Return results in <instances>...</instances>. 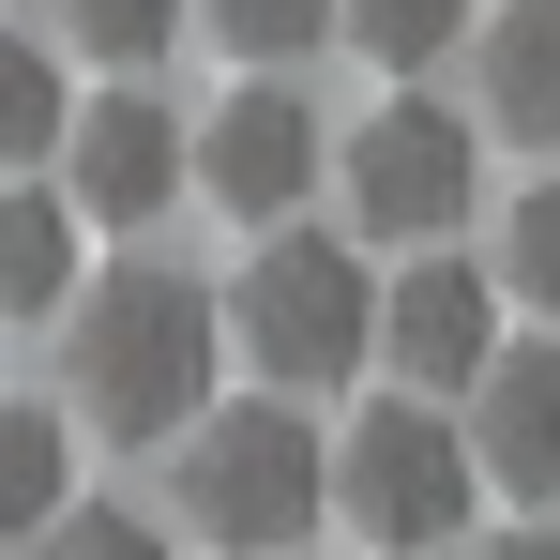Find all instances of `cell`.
I'll return each mask as SVG.
<instances>
[{
    "label": "cell",
    "instance_id": "277c9868",
    "mask_svg": "<svg viewBox=\"0 0 560 560\" xmlns=\"http://www.w3.org/2000/svg\"><path fill=\"white\" fill-rule=\"evenodd\" d=\"M469 424L440 409V394H378L364 424L334 440V515L364 530L378 560H424V546H455L469 530Z\"/></svg>",
    "mask_w": 560,
    "mask_h": 560
},
{
    "label": "cell",
    "instance_id": "9a60e30c",
    "mask_svg": "<svg viewBox=\"0 0 560 560\" xmlns=\"http://www.w3.org/2000/svg\"><path fill=\"white\" fill-rule=\"evenodd\" d=\"M485 273H500V303L560 318V152H546V183H530L515 212H500V258H485Z\"/></svg>",
    "mask_w": 560,
    "mask_h": 560
},
{
    "label": "cell",
    "instance_id": "ac0fdd59",
    "mask_svg": "<svg viewBox=\"0 0 560 560\" xmlns=\"http://www.w3.org/2000/svg\"><path fill=\"white\" fill-rule=\"evenodd\" d=\"M31 560H167V530L121 515V500H61V515L31 530Z\"/></svg>",
    "mask_w": 560,
    "mask_h": 560
},
{
    "label": "cell",
    "instance_id": "e0dca14e",
    "mask_svg": "<svg viewBox=\"0 0 560 560\" xmlns=\"http://www.w3.org/2000/svg\"><path fill=\"white\" fill-rule=\"evenodd\" d=\"M212 46H243V61H303V46H334V0H183Z\"/></svg>",
    "mask_w": 560,
    "mask_h": 560
},
{
    "label": "cell",
    "instance_id": "30bf717a",
    "mask_svg": "<svg viewBox=\"0 0 560 560\" xmlns=\"http://www.w3.org/2000/svg\"><path fill=\"white\" fill-rule=\"evenodd\" d=\"M469 61H485V121L560 152V0H485L469 15Z\"/></svg>",
    "mask_w": 560,
    "mask_h": 560
},
{
    "label": "cell",
    "instance_id": "5b68a950",
    "mask_svg": "<svg viewBox=\"0 0 560 560\" xmlns=\"http://www.w3.org/2000/svg\"><path fill=\"white\" fill-rule=\"evenodd\" d=\"M469 183H485V137H469L455 106L394 92L378 121H349V228L364 243H455Z\"/></svg>",
    "mask_w": 560,
    "mask_h": 560
},
{
    "label": "cell",
    "instance_id": "3957f363",
    "mask_svg": "<svg viewBox=\"0 0 560 560\" xmlns=\"http://www.w3.org/2000/svg\"><path fill=\"white\" fill-rule=\"evenodd\" d=\"M228 334H243V364L273 378V394H318V378H364L378 364V273L349 243H318V228H273L243 288H228Z\"/></svg>",
    "mask_w": 560,
    "mask_h": 560
},
{
    "label": "cell",
    "instance_id": "8992f818",
    "mask_svg": "<svg viewBox=\"0 0 560 560\" xmlns=\"http://www.w3.org/2000/svg\"><path fill=\"white\" fill-rule=\"evenodd\" d=\"M485 364H500V273L485 258H409L378 288V378L394 394H440L455 409Z\"/></svg>",
    "mask_w": 560,
    "mask_h": 560
},
{
    "label": "cell",
    "instance_id": "9c48e42d",
    "mask_svg": "<svg viewBox=\"0 0 560 560\" xmlns=\"http://www.w3.org/2000/svg\"><path fill=\"white\" fill-rule=\"evenodd\" d=\"M469 469L515 500H560V318L500 334V364L469 378Z\"/></svg>",
    "mask_w": 560,
    "mask_h": 560
},
{
    "label": "cell",
    "instance_id": "7a4b0ae2",
    "mask_svg": "<svg viewBox=\"0 0 560 560\" xmlns=\"http://www.w3.org/2000/svg\"><path fill=\"white\" fill-rule=\"evenodd\" d=\"M167 500H183L197 546L228 560H288L334 515V440L303 424V394H243V409H197L167 440Z\"/></svg>",
    "mask_w": 560,
    "mask_h": 560
},
{
    "label": "cell",
    "instance_id": "7c38bea8",
    "mask_svg": "<svg viewBox=\"0 0 560 560\" xmlns=\"http://www.w3.org/2000/svg\"><path fill=\"white\" fill-rule=\"evenodd\" d=\"M61 500H77V409H31V394H0V546H31Z\"/></svg>",
    "mask_w": 560,
    "mask_h": 560
},
{
    "label": "cell",
    "instance_id": "2e32d148",
    "mask_svg": "<svg viewBox=\"0 0 560 560\" xmlns=\"http://www.w3.org/2000/svg\"><path fill=\"white\" fill-rule=\"evenodd\" d=\"M61 31L92 46L106 77H152V61L183 46V0H61Z\"/></svg>",
    "mask_w": 560,
    "mask_h": 560
},
{
    "label": "cell",
    "instance_id": "6da1fadb",
    "mask_svg": "<svg viewBox=\"0 0 560 560\" xmlns=\"http://www.w3.org/2000/svg\"><path fill=\"white\" fill-rule=\"evenodd\" d=\"M212 349H228V303L183 258H121L61 303V378H77V424L121 455H167L197 409H212Z\"/></svg>",
    "mask_w": 560,
    "mask_h": 560
},
{
    "label": "cell",
    "instance_id": "5bb4252c",
    "mask_svg": "<svg viewBox=\"0 0 560 560\" xmlns=\"http://www.w3.org/2000/svg\"><path fill=\"white\" fill-rule=\"evenodd\" d=\"M61 121H77L61 46H0V183H15V167H46V152H61Z\"/></svg>",
    "mask_w": 560,
    "mask_h": 560
},
{
    "label": "cell",
    "instance_id": "4fadbf2b",
    "mask_svg": "<svg viewBox=\"0 0 560 560\" xmlns=\"http://www.w3.org/2000/svg\"><path fill=\"white\" fill-rule=\"evenodd\" d=\"M469 15H485V0H334V31L364 46L378 77H440V61H455V31H469Z\"/></svg>",
    "mask_w": 560,
    "mask_h": 560
},
{
    "label": "cell",
    "instance_id": "d6986e66",
    "mask_svg": "<svg viewBox=\"0 0 560 560\" xmlns=\"http://www.w3.org/2000/svg\"><path fill=\"white\" fill-rule=\"evenodd\" d=\"M485 560H560V530H500V546H485Z\"/></svg>",
    "mask_w": 560,
    "mask_h": 560
},
{
    "label": "cell",
    "instance_id": "52a82bcc",
    "mask_svg": "<svg viewBox=\"0 0 560 560\" xmlns=\"http://www.w3.org/2000/svg\"><path fill=\"white\" fill-rule=\"evenodd\" d=\"M183 183H197V121L152 106L137 77H121L92 121H61V197H77V228H152Z\"/></svg>",
    "mask_w": 560,
    "mask_h": 560
},
{
    "label": "cell",
    "instance_id": "8fae6325",
    "mask_svg": "<svg viewBox=\"0 0 560 560\" xmlns=\"http://www.w3.org/2000/svg\"><path fill=\"white\" fill-rule=\"evenodd\" d=\"M77 197H46V183H0V318H61L77 303Z\"/></svg>",
    "mask_w": 560,
    "mask_h": 560
},
{
    "label": "cell",
    "instance_id": "ba28073f",
    "mask_svg": "<svg viewBox=\"0 0 560 560\" xmlns=\"http://www.w3.org/2000/svg\"><path fill=\"white\" fill-rule=\"evenodd\" d=\"M318 167H334V137H318V106L273 92V77L197 121V183H212V212H243V228H288V212L318 197Z\"/></svg>",
    "mask_w": 560,
    "mask_h": 560
}]
</instances>
